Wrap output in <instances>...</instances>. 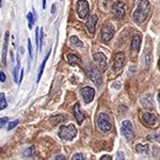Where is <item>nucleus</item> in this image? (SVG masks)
Masks as SVG:
<instances>
[{"mask_svg": "<svg viewBox=\"0 0 160 160\" xmlns=\"http://www.w3.org/2000/svg\"><path fill=\"white\" fill-rule=\"evenodd\" d=\"M56 9H57V7H56V4L55 3H53L52 4V6H51V14H55V13H56Z\"/></svg>", "mask_w": 160, "mask_h": 160, "instance_id": "nucleus-38", "label": "nucleus"}, {"mask_svg": "<svg viewBox=\"0 0 160 160\" xmlns=\"http://www.w3.org/2000/svg\"><path fill=\"white\" fill-rule=\"evenodd\" d=\"M136 152L139 154H148V146L144 145V144H137Z\"/></svg>", "mask_w": 160, "mask_h": 160, "instance_id": "nucleus-21", "label": "nucleus"}, {"mask_svg": "<svg viewBox=\"0 0 160 160\" xmlns=\"http://www.w3.org/2000/svg\"><path fill=\"white\" fill-rule=\"evenodd\" d=\"M77 14L81 19H84L90 13V7L87 0H78L77 1Z\"/></svg>", "mask_w": 160, "mask_h": 160, "instance_id": "nucleus-6", "label": "nucleus"}, {"mask_svg": "<svg viewBox=\"0 0 160 160\" xmlns=\"http://www.w3.org/2000/svg\"><path fill=\"white\" fill-rule=\"evenodd\" d=\"M112 159V157L109 156V155H104V156H102V158L100 160H111Z\"/></svg>", "mask_w": 160, "mask_h": 160, "instance_id": "nucleus-36", "label": "nucleus"}, {"mask_svg": "<svg viewBox=\"0 0 160 160\" xmlns=\"http://www.w3.org/2000/svg\"><path fill=\"white\" fill-rule=\"evenodd\" d=\"M158 68H159V71H160V58H159V60H158Z\"/></svg>", "mask_w": 160, "mask_h": 160, "instance_id": "nucleus-42", "label": "nucleus"}, {"mask_svg": "<svg viewBox=\"0 0 160 160\" xmlns=\"http://www.w3.org/2000/svg\"><path fill=\"white\" fill-rule=\"evenodd\" d=\"M9 32H6L4 35V43H3V51H2V63L7 65V56H8V44H9Z\"/></svg>", "mask_w": 160, "mask_h": 160, "instance_id": "nucleus-15", "label": "nucleus"}, {"mask_svg": "<svg viewBox=\"0 0 160 160\" xmlns=\"http://www.w3.org/2000/svg\"><path fill=\"white\" fill-rule=\"evenodd\" d=\"M27 18L28 20H29V28H32V26H33V14L32 13H28L27 14Z\"/></svg>", "mask_w": 160, "mask_h": 160, "instance_id": "nucleus-29", "label": "nucleus"}, {"mask_svg": "<svg viewBox=\"0 0 160 160\" xmlns=\"http://www.w3.org/2000/svg\"><path fill=\"white\" fill-rule=\"evenodd\" d=\"M8 107V102L6 99V95L4 93H0V111L6 109Z\"/></svg>", "mask_w": 160, "mask_h": 160, "instance_id": "nucleus-24", "label": "nucleus"}, {"mask_svg": "<svg viewBox=\"0 0 160 160\" xmlns=\"http://www.w3.org/2000/svg\"><path fill=\"white\" fill-rule=\"evenodd\" d=\"M8 121H9V118H6V117L0 118V128H2L6 124H8Z\"/></svg>", "mask_w": 160, "mask_h": 160, "instance_id": "nucleus-31", "label": "nucleus"}, {"mask_svg": "<svg viewBox=\"0 0 160 160\" xmlns=\"http://www.w3.org/2000/svg\"><path fill=\"white\" fill-rule=\"evenodd\" d=\"M28 51H29L30 58H32V45H31V41L28 38Z\"/></svg>", "mask_w": 160, "mask_h": 160, "instance_id": "nucleus-33", "label": "nucleus"}, {"mask_svg": "<svg viewBox=\"0 0 160 160\" xmlns=\"http://www.w3.org/2000/svg\"><path fill=\"white\" fill-rule=\"evenodd\" d=\"M24 68H22V71H20V78H19V83H20V81H22V77H24Z\"/></svg>", "mask_w": 160, "mask_h": 160, "instance_id": "nucleus-39", "label": "nucleus"}, {"mask_svg": "<svg viewBox=\"0 0 160 160\" xmlns=\"http://www.w3.org/2000/svg\"><path fill=\"white\" fill-rule=\"evenodd\" d=\"M112 87H113V88H120V87H121V84H120V83H114Z\"/></svg>", "mask_w": 160, "mask_h": 160, "instance_id": "nucleus-40", "label": "nucleus"}, {"mask_svg": "<svg viewBox=\"0 0 160 160\" xmlns=\"http://www.w3.org/2000/svg\"><path fill=\"white\" fill-rule=\"evenodd\" d=\"M118 159H121V160H124L125 159V156H124V154L122 152H118Z\"/></svg>", "mask_w": 160, "mask_h": 160, "instance_id": "nucleus-35", "label": "nucleus"}, {"mask_svg": "<svg viewBox=\"0 0 160 160\" xmlns=\"http://www.w3.org/2000/svg\"><path fill=\"white\" fill-rule=\"evenodd\" d=\"M32 151H33V148H27V149H26V151L24 152V156H26V157H30L31 155H32Z\"/></svg>", "mask_w": 160, "mask_h": 160, "instance_id": "nucleus-32", "label": "nucleus"}, {"mask_svg": "<svg viewBox=\"0 0 160 160\" xmlns=\"http://www.w3.org/2000/svg\"><path fill=\"white\" fill-rule=\"evenodd\" d=\"M87 75L89 76V78L92 80V82H94L97 87H100L102 82V73L96 66L92 65V64H89L87 66Z\"/></svg>", "mask_w": 160, "mask_h": 160, "instance_id": "nucleus-3", "label": "nucleus"}, {"mask_svg": "<svg viewBox=\"0 0 160 160\" xmlns=\"http://www.w3.org/2000/svg\"><path fill=\"white\" fill-rule=\"evenodd\" d=\"M144 62H145L146 66L149 65V63H151V50L144 51Z\"/></svg>", "mask_w": 160, "mask_h": 160, "instance_id": "nucleus-25", "label": "nucleus"}, {"mask_svg": "<svg viewBox=\"0 0 160 160\" xmlns=\"http://www.w3.org/2000/svg\"><path fill=\"white\" fill-rule=\"evenodd\" d=\"M151 11V3L148 0H139L137 8L132 14V19L136 24L141 25L148 18Z\"/></svg>", "mask_w": 160, "mask_h": 160, "instance_id": "nucleus-1", "label": "nucleus"}, {"mask_svg": "<svg viewBox=\"0 0 160 160\" xmlns=\"http://www.w3.org/2000/svg\"><path fill=\"white\" fill-rule=\"evenodd\" d=\"M96 124L98 126L99 130H102V132H108L112 128V123H111V118L107 113H100L97 117Z\"/></svg>", "mask_w": 160, "mask_h": 160, "instance_id": "nucleus-4", "label": "nucleus"}, {"mask_svg": "<svg viewBox=\"0 0 160 160\" xmlns=\"http://www.w3.org/2000/svg\"><path fill=\"white\" fill-rule=\"evenodd\" d=\"M18 124H19V121L18 120H14V121H12V122H10L9 125H8V130L13 129V128L16 127V126L18 125Z\"/></svg>", "mask_w": 160, "mask_h": 160, "instance_id": "nucleus-27", "label": "nucleus"}, {"mask_svg": "<svg viewBox=\"0 0 160 160\" xmlns=\"http://www.w3.org/2000/svg\"><path fill=\"white\" fill-rule=\"evenodd\" d=\"M77 136V128L74 124H68V126L62 125L59 129V137L62 141H72Z\"/></svg>", "mask_w": 160, "mask_h": 160, "instance_id": "nucleus-2", "label": "nucleus"}, {"mask_svg": "<svg viewBox=\"0 0 160 160\" xmlns=\"http://www.w3.org/2000/svg\"><path fill=\"white\" fill-rule=\"evenodd\" d=\"M43 38H44L43 29H40V38H38V50L42 49V46H43Z\"/></svg>", "mask_w": 160, "mask_h": 160, "instance_id": "nucleus-26", "label": "nucleus"}, {"mask_svg": "<svg viewBox=\"0 0 160 160\" xmlns=\"http://www.w3.org/2000/svg\"><path fill=\"white\" fill-rule=\"evenodd\" d=\"M81 95L83 97V100L86 104H90L95 96V90L91 87H84L81 89Z\"/></svg>", "mask_w": 160, "mask_h": 160, "instance_id": "nucleus-11", "label": "nucleus"}, {"mask_svg": "<svg viewBox=\"0 0 160 160\" xmlns=\"http://www.w3.org/2000/svg\"><path fill=\"white\" fill-rule=\"evenodd\" d=\"M121 132L124 136V138L127 141H131L135 138V131H133V126L130 121H124L121 125Z\"/></svg>", "mask_w": 160, "mask_h": 160, "instance_id": "nucleus-5", "label": "nucleus"}, {"mask_svg": "<svg viewBox=\"0 0 160 160\" xmlns=\"http://www.w3.org/2000/svg\"><path fill=\"white\" fill-rule=\"evenodd\" d=\"M158 100H159V102H160V92L158 93Z\"/></svg>", "mask_w": 160, "mask_h": 160, "instance_id": "nucleus-43", "label": "nucleus"}, {"mask_svg": "<svg viewBox=\"0 0 160 160\" xmlns=\"http://www.w3.org/2000/svg\"><path fill=\"white\" fill-rule=\"evenodd\" d=\"M84 156L82 154H75L73 157H72V160H83Z\"/></svg>", "mask_w": 160, "mask_h": 160, "instance_id": "nucleus-30", "label": "nucleus"}, {"mask_svg": "<svg viewBox=\"0 0 160 160\" xmlns=\"http://www.w3.org/2000/svg\"><path fill=\"white\" fill-rule=\"evenodd\" d=\"M141 104L144 108H152L154 105L153 98H152L151 95H145L141 98Z\"/></svg>", "mask_w": 160, "mask_h": 160, "instance_id": "nucleus-17", "label": "nucleus"}, {"mask_svg": "<svg viewBox=\"0 0 160 160\" xmlns=\"http://www.w3.org/2000/svg\"><path fill=\"white\" fill-rule=\"evenodd\" d=\"M148 141H152V142H159L160 143V131L159 132H153L151 135L148 136Z\"/></svg>", "mask_w": 160, "mask_h": 160, "instance_id": "nucleus-23", "label": "nucleus"}, {"mask_svg": "<svg viewBox=\"0 0 160 160\" xmlns=\"http://www.w3.org/2000/svg\"><path fill=\"white\" fill-rule=\"evenodd\" d=\"M111 11H112V14L114 15L117 18L123 19L126 14L125 13V3H124L123 1H117L115 3L112 4Z\"/></svg>", "mask_w": 160, "mask_h": 160, "instance_id": "nucleus-7", "label": "nucleus"}, {"mask_svg": "<svg viewBox=\"0 0 160 160\" xmlns=\"http://www.w3.org/2000/svg\"><path fill=\"white\" fill-rule=\"evenodd\" d=\"M141 120L144 123V125L148 126V127H156L158 125V118L153 113H149V112L142 113Z\"/></svg>", "mask_w": 160, "mask_h": 160, "instance_id": "nucleus-9", "label": "nucleus"}, {"mask_svg": "<svg viewBox=\"0 0 160 160\" xmlns=\"http://www.w3.org/2000/svg\"><path fill=\"white\" fill-rule=\"evenodd\" d=\"M66 59H68V63L72 64V65H77V64H81V59L79 58L77 55H73V53H69V55L66 56Z\"/></svg>", "mask_w": 160, "mask_h": 160, "instance_id": "nucleus-18", "label": "nucleus"}, {"mask_svg": "<svg viewBox=\"0 0 160 160\" xmlns=\"http://www.w3.org/2000/svg\"><path fill=\"white\" fill-rule=\"evenodd\" d=\"M64 120H65V118H63L62 115H55V117L50 118L49 121H50V123L52 124L53 126H56V125H58V124L62 123Z\"/></svg>", "mask_w": 160, "mask_h": 160, "instance_id": "nucleus-22", "label": "nucleus"}, {"mask_svg": "<svg viewBox=\"0 0 160 160\" xmlns=\"http://www.w3.org/2000/svg\"><path fill=\"white\" fill-rule=\"evenodd\" d=\"M114 35V27L112 24L107 22L102 28V40L104 42H109Z\"/></svg>", "mask_w": 160, "mask_h": 160, "instance_id": "nucleus-8", "label": "nucleus"}, {"mask_svg": "<svg viewBox=\"0 0 160 160\" xmlns=\"http://www.w3.org/2000/svg\"><path fill=\"white\" fill-rule=\"evenodd\" d=\"M69 44H71V46L73 48H82L83 47V43H82L77 37H75V35L74 37H71V38H69Z\"/></svg>", "mask_w": 160, "mask_h": 160, "instance_id": "nucleus-19", "label": "nucleus"}, {"mask_svg": "<svg viewBox=\"0 0 160 160\" xmlns=\"http://www.w3.org/2000/svg\"><path fill=\"white\" fill-rule=\"evenodd\" d=\"M18 69H19V64H17V66L14 68V73H13V75H14V81L18 82Z\"/></svg>", "mask_w": 160, "mask_h": 160, "instance_id": "nucleus-28", "label": "nucleus"}, {"mask_svg": "<svg viewBox=\"0 0 160 160\" xmlns=\"http://www.w3.org/2000/svg\"><path fill=\"white\" fill-rule=\"evenodd\" d=\"M97 22H98V17H97L96 14H92L91 16L89 17V19H88L87 22V28L88 30H89V32L93 34V33L95 32V27H96V24Z\"/></svg>", "mask_w": 160, "mask_h": 160, "instance_id": "nucleus-13", "label": "nucleus"}, {"mask_svg": "<svg viewBox=\"0 0 160 160\" xmlns=\"http://www.w3.org/2000/svg\"><path fill=\"white\" fill-rule=\"evenodd\" d=\"M94 61L99 65L102 69H105L107 68V58L102 52H97L94 55Z\"/></svg>", "mask_w": 160, "mask_h": 160, "instance_id": "nucleus-14", "label": "nucleus"}, {"mask_svg": "<svg viewBox=\"0 0 160 160\" xmlns=\"http://www.w3.org/2000/svg\"><path fill=\"white\" fill-rule=\"evenodd\" d=\"M74 115H75V118H76V120H77V123L79 124H81L82 122H83V120H84V115L82 114L81 112H80V105L77 102L76 105H75V107H74Z\"/></svg>", "mask_w": 160, "mask_h": 160, "instance_id": "nucleus-16", "label": "nucleus"}, {"mask_svg": "<svg viewBox=\"0 0 160 160\" xmlns=\"http://www.w3.org/2000/svg\"><path fill=\"white\" fill-rule=\"evenodd\" d=\"M49 56H50V51L47 53V56L45 57V59H44V61H43V63H42V65H41V68L40 69H38V78H37V82H38L41 80V77H42V75H43V72H44V68H45V64H46V62H47L48 60V58H49Z\"/></svg>", "mask_w": 160, "mask_h": 160, "instance_id": "nucleus-20", "label": "nucleus"}, {"mask_svg": "<svg viewBox=\"0 0 160 160\" xmlns=\"http://www.w3.org/2000/svg\"><path fill=\"white\" fill-rule=\"evenodd\" d=\"M141 42H142V38H141L140 33H137V34L133 35L132 41H131V45H130L132 52H135V53L139 52V50H140V46H141Z\"/></svg>", "mask_w": 160, "mask_h": 160, "instance_id": "nucleus-12", "label": "nucleus"}, {"mask_svg": "<svg viewBox=\"0 0 160 160\" xmlns=\"http://www.w3.org/2000/svg\"><path fill=\"white\" fill-rule=\"evenodd\" d=\"M56 160H64L65 159V157L63 156V155H58V156H56Z\"/></svg>", "mask_w": 160, "mask_h": 160, "instance_id": "nucleus-37", "label": "nucleus"}, {"mask_svg": "<svg viewBox=\"0 0 160 160\" xmlns=\"http://www.w3.org/2000/svg\"><path fill=\"white\" fill-rule=\"evenodd\" d=\"M46 8V0H43V10Z\"/></svg>", "mask_w": 160, "mask_h": 160, "instance_id": "nucleus-41", "label": "nucleus"}, {"mask_svg": "<svg viewBox=\"0 0 160 160\" xmlns=\"http://www.w3.org/2000/svg\"><path fill=\"white\" fill-rule=\"evenodd\" d=\"M126 60V56L124 52H118L114 57V62H113V71L120 72L123 68L124 63Z\"/></svg>", "mask_w": 160, "mask_h": 160, "instance_id": "nucleus-10", "label": "nucleus"}, {"mask_svg": "<svg viewBox=\"0 0 160 160\" xmlns=\"http://www.w3.org/2000/svg\"><path fill=\"white\" fill-rule=\"evenodd\" d=\"M6 79H7L6 74H4L3 72H0V82H4Z\"/></svg>", "mask_w": 160, "mask_h": 160, "instance_id": "nucleus-34", "label": "nucleus"}]
</instances>
